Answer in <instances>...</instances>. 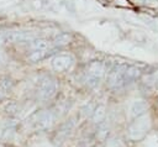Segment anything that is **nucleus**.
<instances>
[{
	"label": "nucleus",
	"instance_id": "nucleus-1",
	"mask_svg": "<svg viewBox=\"0 0 158 147\" xmlns=\"http://www.w3.org/2000/svg\"><path fill=\"white\" fill-rule=\"evenodd\" d=\"M54 90H56L54 83L49 82V80H44V82L41 83L40 88H38V94H40L41 98L47 99V98H51L54 94Z\"/></svg>",
	"mask_w": 158,
	"mask_h": 147
},
{
	"label": "nucleus",
	"instance_id": "nucleus-2",
	"mask_svg": "<svg viewBox=\"0 0 158 147\" xmlns=\"http://www.w3.org/2000/svg\"><path fill=\"white\" fill-rule=\"evenodd\" d=\"M14 86V82L12 79H10L9 77H2L0 78V93L1 94H6V93H10L11 89Z\"/></svg>",
	"mask_w": 158,
	"mask_h": 147
},
{
	"label": "nucleus",
	"instance_id": "nucleus-3",
	"mask_svg": "<svg viewBox=\"0 0 158 147\" xmlns=\"http://www.w3.org/2000/svg\"><path fill=\"white\" fill-rule=\"evenodd\" d=\"M68 65H69V58H68V57L60 56V57H57V58L53 61V67H54V69H57V70H62V69L67 68Z\"/></svg>",
	"mask_w": 158,
	"mask_h": 147
},
{
	"label": "nucleus",
	"instance_id": "nucleus-4",
	"mask_svg": "<svg viewBox=\"0 0 158 147\" xmlns=\"http://www.w3.org/2000/svg\"><path fill=\"white\" fill-rule=\"evenodd\" d=\"M6 38L11 42H21L23 40H27L28 38V35L25 33V32H11L6 36Z\"/></svg>",
	"mask_w": 158,
	"mask_h": 147
},
{
	"label": "nucleus",
	"instance_id": "nucleus-5",
	"mask_svg": "<svg viewBox=\"0 0 158 147\" xmlns=\"http://www.w3.org/2000/svg\"><path fill=\"white\" fill-rule=\"evenodd\" d=\"M36 124H37L38 127H44V126H47V125L49 124V117H48V115H47V114H40L38 117H37Z\"/></svg>",
	"mask_w": 158,
	"mask_h": 147
},
{
	"label": "nucleus",
	"instance_id": "nucleus-6",
	"mask_svg": "<svg viewBox=\"0 0 158 147\" xmlns=\"http://www.w3.org/2000/svg\"><path fill=\"white\" fill-rule=\"evenodd\" d=\"M31 47L36 51H43L47 47V42L44 40H35V41H32Z\"/></svg>",
	"mask_w": 158,
	"mask_h": 147
},
{
	"label": "nucleus",
	"instance_id": "nucleus-7",
	"mask_svg": "<svg viewBox=\"0 0 158 147\" xmlns=\"http://www.w3.org/2000/svg\"><path fill=\"white\" fill-rule=\"evenodd\" d=\"M44 56H46V54H44L43 51H36V52H33L32 54L28 56V59H30L31 62H38V61H41Z\"/></svg>",
	"mask_w": 158,
	"mask_h": 147
},
{
	"label": "nucleus",
	"instance_id": "nucleus-8",
	"mask_svg": "<svg viewBox=\"0 0 158 147\" xmlns=\"http://www.w3.org/2000/svg\"><path fill=\"white\" fill-rule=\"evenodd\" d=\"M17 111V104H15V103H11L10 105H7L6 106V112L9 114H15Z\"/></svg>",
	"mask_w": 158,
	"mask_h": 147
},
{
	"label": "nucleus",
	"instance_id": "nucleus-9",
	"mask_svg": "<svg viewBox=\"0 0 158 147\" xmlns=\"http://www.w3.org/2000/svg\"><path fill=\"white\" fill-rule=\"evenodd\" d=\"M4 40H5V37H4L2 35H0V44H1L2 42H4Z\"/></svg>",
	"mask_w": 158,
	"mask_h": 147
},
{
	"label": "nucleus",
	"instance_id": "nucleus-10",
	"mask_svg": "<svg viewBox=\"0 0 158 147\" xmlns=\"http://www.w3.org/2000/svg\"><path fill=\"white\" fill-rule=\"evenodd\" d=\"M4 98H5V95H4V94H1V93H0V101H1V100H2V99H4Z\"/></svg>",
	"mask_w": 158,
	"mask_h": 147
},
{
	"label": "nucleus",
	"instance_id": "nucleus-11",
	"mask_svg": "<svg viewBox=\"0 0 158 147\" xmlns=\"http://www.w3.org/2000/svg\"><path fill=\"white\" fill-rule=\"evenodd\" d=\"M0 147H2V146H1V145H0Z\"/></svg>",
	"mask_w": 158,
	"mask_h": 147
}]
</instances>
